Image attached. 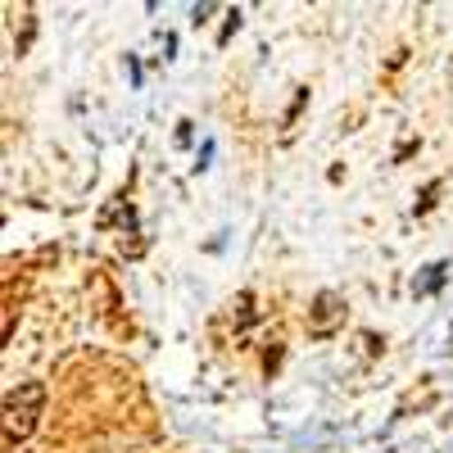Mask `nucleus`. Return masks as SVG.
<instances>
[{
  "instance_id": "nucleus-2",
  "label": "nucleus",
  "mask_w": 453,
  "mask_h": 453,
  "mask_svg": "<svg viewBox=\"0 0 453 453\" xmlns=\"http://www.w3.org/2000/svg\"><path fill=\"white\" fill-rule=\"evenodd\" d=\"M444 277H449V263H431V268L422 273V281L412 286V290H418V295H435V290L444 286Z\"/></svg>"
},
{
  "instance_id": "nucleus-1",
  "label": "nucleus",
  "mask_w": 453,
  "mask_h": 453,
  "mask_svg": "<svg viewBox=\"0 0 453 453\" xmlns=\"http://www.w3.org/2000/svg\"><path fill=\"white\" fill-rule=\"evenodd\" d=\"M42 403H46V386L42 381H23L5 395V449L14 453L19 440L32 435L36 418H42Z\"/></svg>"
}]
</instances>
